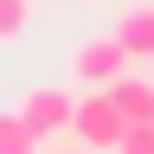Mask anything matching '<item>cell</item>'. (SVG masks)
Here are the masks:
<instances>
[{
	"label": "cell",
	"instance_id": "6da1fadb",
	"mask_svg": "<svg viewBox=\"0 0 154 154\" xmlns=\"http://www.w3.org/2000/svg\"><path fill=\"white\" fill-rule=\"evenodd\" d=\"M64 64H71V84L77 90H109L122 71H135V58H128V45L116 32H96V38H77V45L64 51Z\"/></svg>",
	"mask_w": 154,
	"mask_h": 154
},
{
	"label": "cell",
	"instance_id": "7a4b0ae2",
	"mask_svg": "<svg viewBox=\"0 0 154 154\" xmlns=\"http://www.w3.org/2000/svg\"><path fill=\"white\" fill-rule=\"evenodd\" d=\"M13 109L38 128V141H64L71 122H77V84H32Z\"/></svg>",
	"mask_w": 154,
	"mask_h": 154
},
{
	"label": "cell",
	"instance_id": "3957f363",
	"mask_svg": "<svg viewBox=\"0 0 154 154\" xmlns=\"http://www.w3.org/2000/svg\"><path fill=\"white\" fill-rule=\"evenodd\" d=\"M122 109L109 103V90H77V122H71V135L84 148H96V154H109L116 141H122Z\"/></svg>",
	"mask_w": 154,
	"mask_h": 154
},
{
	"label": "cell",
	"instance_id": "277c9868",
	"mask_svg": "<svg viewBox=\"0 0 154 154\" xmlns=\"http://www.w3.org/2000/svg\"><path fill=\"white\" fill-rule=\"evenodd\" d=\"M109 103L122 109V122H128V128L154 122V77H141V71H122V77L109 84Z\"/></svg>",
	"mask_w": 154,
	"mask_h": 154
},
{
	"label": "cell",
	"instance_id": "5b68a950",
	"mask_svg": "<svg viewBox=\"0 0 154 154\" xmlns=\"http://www.w3.org/2000/svg\"><path fill=\"white\" fill-rule=\"evenodd\" d=\"M116 38L128 45L135 64H141V58H154V7H128L122 19H116Z\"/></svg>",
	"mask_w": 154,
	"mask_h": 154
},
{
	"label": "cell",
	"instance_id": "8992f818",
	"mask_svg": "<svg viewBox=\"0 0 154 154\" xmlns=\"http://www.w3.org/2000/svg\"><path fill=\"white\" fill-rule=\"evenodd\" d=\"M45 141H38V128L26 122L19 109H0V154H38Z\"/></svg>",
	"mask_w": 154,
	"mask_h": 154
},
{
	"label": "cell",
	"instance_id": "52a82bcc",
	"mask_svg": "<svg viewBox=\"0 0 154 154\" xmlns=\"http://www.w3.org/2000/svg\"><path fill=\"white\" fill-rule=\"evenodd\" d=\"M32 26V0H0V45H13Z\"/></svg>",
	"mask_w": 154,
	"mask_h": 154
},
{
	"label": "cell",
	"instance_id": "ba28073f",
	"mask_svg": "<svg viewBox=\"0 0 154 154\" xmlns=\"http://www.w3.org/2000/svg\"><path fill=\"white\" fill-rule=\"evenodd\" d=\"M109 154H154V122H141V128H122V141H116Z\"/></svg>",
	"mask_w": 154,
	"mask_h": 154
},
{
	"label": "cell",
	"instance_id": "9c48e42d",
	"mask_svg": "<svg viewBox=\"0 0 154 154\" xmlns=\"http://www.w3.org/2000/svg\"><path fill=\"white\" fill-rule=\"evenodd\" d=\"M51 154H96V148H84L77 135H64V148H51Z\"/></svg>",
	"mask_w": 154,
	"mask_h": 154
},
{
	"label": "cell",
	"instance_id": "30bf717a",
	"mask_svg": "<svg viewBox=\"0 0 154 154\" xmlns=\"http://www.w3.org/2000/svg\"><path fill=\"white\" fill-rule=\"evenodd\" d=\"M77 7H90V0H77Z\"/></svg>",
	"mask_w": 154,
	"mask_h": 154
}]
</instances>
